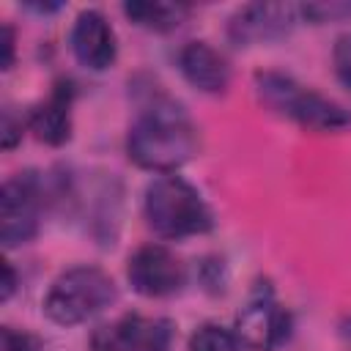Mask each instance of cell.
I'll return each instance as SVG.
<instances>
[{"instance_id": "6da1fadb", "label": "cell", "mask_w": 351, "mask_h": 351, "mask_svg": "<svg viewBox=\"0 0 351 351\" xmlns=\"http://www.w3.org/2000/svg\"><path fill=\"white\" fill-rule=\"evenodd\" d=\"M197 129L184 107L159 99L140 112L129 129V156L145 170L170 173L197 154Z\"/></svg>"}, {"instance_id": "7a4b0ae2", "label": "cell", "mask_w": 351, "mask_h": 351, "mask_svg": "<svg viewBox=\"0 0 351 351\" xmlns=\"http://www.w3.org/2000/svg\"><path fill=\"white\" fill-rule=\"evenodd\" d=\"M145 217L162 239H184L214 228L211 208L200 192L178 176L156 178L145 192Z\"/></svg>"}, {"instance_id": "3957f363", "label": "cell", "mask_w": 351, "mask_h": 351, "mask_svg": "<svg viewBox=\"0 0 351 351\" xmlns=\"http://www.w3.org/2000/svg\"><path fill=\"white\" fill-rule=\"evenodd\" d=\"M255 85H258V96L263 99L266 107H271L274 112H280L307 129L337 132V129L351 126V112L343 104L299 85L288 74L261 71L255 77Z\"/></svg>"}, {"instance_id": "277c9868", "label": "cell", "mask_w": 351, "mask_h": 351, "mask_svg": "<svg viewBox=\"0 0 351 351\" xmlns=\"http://www.w3.org/2000/svg\"><path fill=\"white\" fill-rule=\"evenodd\" d=\"M112 299L115 282L110 280V274L96 266H77L63 271L52 282L44 299V313L60 326H74L101 313Z\"/></svg>"}, {"instance_id": "5b68a950", "label": "cell", "mask_w": 351, "mask_h": 351, "mask_svg": "<svg viewBox=\"0 0 351 351\" xmlns=\"http://www.w3.org/2000/svg\"><path fill=\"white\" fill-rule=\"evenodd\" d=\"M41 181L36 173H19L3 184L0 192V239L5 247L25 244L38 230Z\"/></svg>"}, {"instance_id": "8992f818", "label": "cell", "mask_w": 351, "mask_h": 351, "mask_svg": "<svg viewBox=\"0 0 351 351\" xmlns=\"http://www.w3.org/2000/svg\"><path fill=\"white\" fill-rule=\"evenodd\" d=\"M288 329H291V318L274 302L269 285H261L236 315V337L244 348L271 351L288 337Z\"/></svg>"}, {"instance_id": "52a82bcc", "label": "cell", "mask_w": 351, "mask_h": 351, "mask_svg": "<svg viewBox=\"0 0 351 351\" xmlns=\"http://www.w3.org/2000/svg\"><path fill=\"white\" fill-rule=\"evenodd\" d=\"M129 282L143 296H170L184 285V266L170 250L145 244L129 258Z\"/></svg>"}, {"instance_id": "ba28073f", "label": "cell", "mask_w": 351, "mask_h": 351, "mask_svg": "<svg viewBox=\"0 0 351 351\" xmlns=\"http://www.w3.org/2000/svg\"><path fill=\"white\" fill-rule=\"evenodd\" d=\"M173 329L162 318L126 315L93 337L96 351H167Z\"/></svg>"}, {"instance_id": "9c48e42d", "label": "cell", "mask_w": 351, "mask_h": 351, "mask_svg": "<svg viewBox=\"0 0 351 351\" xmlns=\"http://www.w3.org/2000/svg\"><path fill=\"white\" fill-rule=\"evenodd\" d=\"M299 8L288 3H252L244 5L233 19H230V38L236 44H255V41H269L277 36H285L293 22H296Z\"/></svg>"}, {"instance_id": "30bf717a", "label": "cell", "mask_w": 351, "mask_h": 351, "mask_svg": "<svg viewBox=\"0 0 351 351\" xmlns=\"http://www.w3.org/2000/svg\"><path fill=\"white\" fill-rule=\"evenodd\" d=\"M71 49L85 69L101 71L115 60V36L99 11H82L71 30Z\"/></svg>"}, {"instance_id": "8fae6325", "label": "cell", "mask_w": 351, "mask_h": 351, "mask_svg": "<svg viewBox=\"0 0 351 351\" xmlns=\"http://www.w3.org/2000/svg\"><path fill=\"white\" fill-rule=\"evenodd\" d=\"M178 66L184 77L206 93H219L230 82V69L225 58L206 41H189L178 55Z\"/></svg>"}, {"instance_id": "7c38bea8", "label": "cell", "mask_w": 351, "mask_h": 351, "mask_svg": "<svg viewBox=\"0 0 351 351\" xmlns=\"http://www.w3.org/2000/svg\"><path fill=\"white\" fill-rule=\"evenodd\" d=\"M71 96H74L71 85L60 82L52 90V96L30 112V129L41 143L63 145L69 140V134H71Z\"/></svg>"}, {"instance_id": "4fadbf2b", "label": "cell", "mask_w": 351, "mask_h": 351, "mask_svg": "<svg viewBox=\"0 0 351 351\" xmlns=\"http://www.w3.org/2000/svg\"><path fill=\"white\" fill-rule=\"evenodd\" d=\"M123 11L129 19H134L137 25H143L148 30H173L186 19L189 5L186 3H162V0H154V3L134 0V3H126Z\"/></svg>"}, {"instance_id": "5bb4252c", "label": "cell", "mask_w": 351, "mask_h": 351, "mask_svg": "<svg viewBox=\"0 0 351 351\" xmlns=\"http://www.w3.org/2000/svg\"><path fill=\"white\" fill-rule=\"evenodd\" d=\"M241 348L244 346L239 343L236 332H228L214 324L200 326L189 340V351H241Z\"/></svg>"}, {"instance_id": "9a60e30c", "label": "cell", "mask_w": 351, "mask_h": 351, "mask_svg": "<svg viewBox=\"0 0 351 351\" xmlns=\"http://www.w3.org/2000/svg\"><path fill=\"white\" fill-rule=\"evenodd\" d=\"M299 11L313 22H335L351 16V3H307Z\"/></svg>"}, {"instance_id": "2e32d148", "label": "cell", "mask_w": 351, "mask_h": 351, "mask_svg": "<svg viewBox=\"0 0 351 351\" xmlns=\"http://www.w3.org/2000/svg\"><path fill=\"white\" fill-rule=\"evenodd\" d=\"M335 69L346 88H351V33L340 36L335 44Z\"/></svg>"}, {"instance_id": "e0dca14e", "label": "cell", "mask_w": 351, "mask_h": 351, "mask_svg": "<svg viewBox=\"0 0 351 351\" xmlns=\"http://www.w3.org/2000/svg\"><path fill=\"white\" fill-rule=\"evenodd\" d=\"M3 351H41L38 340L25 335V332H14V329H3Z\"/></svg>"}, {"instance_id": "ac0fdd59", "label": "cell", "mask_w": 351, "mask_h": 351, "mask_svg": "<svg viewBox=\"0 0 351 351\" xmlns=\"http://www.w3.org/2000/svg\"><path fill=\"white\" fill-rule=\"evenodd\" d=\"M3 69H11L14 63V30L8 25H3Z\"/></svg>"}, {"instance_id": "d6986e66", "label": "cell", "mask_w": 351, "mask_h": 351, "mask_svg": "<svg viewBox=\"0 0 351 351\" xmlns=\"http://www.w3.org/2000/svg\"><path fill=\"white\" fill-rule=\"evenodd\" d=\"M16 140H19V129H16L14 118H11V112H5V115H3V145L11 148Z\"/></svg>"}, {"instance_id": "ffe728a7", "label": "cell", "mask_w": 351, "mask_h": 351, "mask_svg": "<svg viewBox=\"0 0 351 351\" xmlns=\"http://www.w3.org/2000/svg\"><path fill=\"white\" fill-rule=\"evenodd\" d=\"M3 274H5V280H3V302H5V299H11L14 285H16V277H14L11 263H3Z\"/></svg>"}]
</instances>
